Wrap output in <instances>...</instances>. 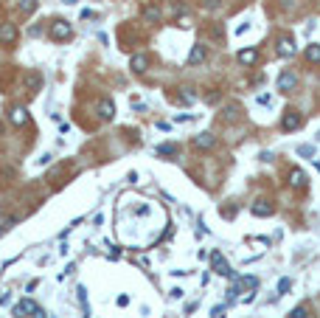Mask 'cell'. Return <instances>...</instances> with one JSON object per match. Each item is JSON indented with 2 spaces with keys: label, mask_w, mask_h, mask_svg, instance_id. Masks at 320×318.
Masks as SVG:
<instances>
[{
  "label": "cell",
  "mask_w": 320,
  "mask_h": 318,
  "mask_svg": "<svg viewBox=\"0 0 320 318\" xmlns=\"http://www.w3.org/2000/svg\"><path fill=\"white\" fill-rule=\"evenodd\" d=\"M143 17H146L149 23H160V17H163V12H160L158 6H143Z\"/></svg>",
  "instance_id": "cell-16"
},
{
  "label": "cell",
  "mask_w": 320,
  "mask_h": 318,
  "mask_svg": "<svg viewBox=\"0 0 320 318\" xmlns=\"http://www.w3.org/2000/svg\"><path fill=\"white\" fill-rule=\"evenodd\" d=\"M99 115H101L104 121H110V118L115 115V104L110 102V99H104V102L99 104Z\"/></svg>",
  "instance_id": "cell-14"
},
{
  "label": "cell",
  "mask_w": 320,
  "mask_h": 318,
  "mask_svg": "<svg viewBox=\"0 0 320 318\" xmlns=\"http://www.w3.org/2000/svg\"><path fill=\"white\" fill-rule=\"evenodd\" d=\"M300 121H303V118H300L298 110H286V113L281 115V130H286V133H289V130H298Z\"/></svg>",
  "instance_id": "cell-2"
},
{
  "label": "cell",
  "mask_w": 320,
  "mask_h": 318,
  "mask_svg": "<svg viewBox=\"0 0 320 318\" xmlns=\"http://www.w3.org/2000/svg\"><path fill=\"white\" fill-rule=\"evenodd\" d=\"M289 318H309V307L306 304H298L292 313H289Z\"/></svg>",
  "instance_id": "cell-20"
},
{
  "label": "cell",
  "mask_w": 320,
  "mask_h": 318,
  "mask_svg": "<svg viewBox=\"0 0 320 318\" xmlns=\"http://www.w3.org/2000/svg\"><path fill=\"white\" fill-rule=\"evenodd\" d=\"M211 265H214V271L219 273V276H230V265L228 262H225V256H222V253H219V250H214V253H211Z\"/></svg>",
  "instance_id": "cell-3"
},
{
  "label": "cell",
  "mask_w": 320,
  "mask_h": 318,
  "mask_svg": "<svg viewBox=\"0 0 320 318\" xmlns=\"http://www.w3.org/2000/svg\"><path fill=\"white\" fill-rule=\"evenodd\" d=\"M177 25H180V28H188V25H191V17H180V23Z\"/></svg>",
  "instance_id": "cell-28"
},
{
  "label": "cell",
  "mask_w": 320,
  "mask_h": 318,
  "mask_svg": "<svg viewBox=\"0 0 320 318\" xmlns=\"http://www.w3.org/2000/svg\"><path fill=\"white\" fill-rule=\"evenodd\" d=\"M180 99H183V102H194V91H188V88H183V93H180Z\"/></svg>",
  "instance_id": "cell-25"
},
{
  "label": "cell",
  "mask_w": 320,
  "mask_h": 318,
  "mask_svg": "<svg viewBox=\"0 0 320 318\" xmlns=\"http://www.w3.org/2000/svg\"><path fill=\"white\" fill-rule=\"evenodd\" d=\"M315 166H318V172H320V163H315Z\"/></svg>",
  "instance_id": "cell-33"
},
{
  "label": "cell",
  "mask_w": 320,
  "mask_h": 318,
  "mask_svg": "<svg viewBox=\"0 0 320 318\" xmlns=\"http://www.w3.org/2000/svg\"><path fill=\"white\" fill-rule=\"evenodd\" d=\"M146 65H149V57H146V54H135V57L129 59V68L135 70V73H143V70H146Z\"/></svg>",
  "instance_id": "cell-10"
},
{
  "label": "cell",
  "mask_w": 320,
  "mask_h": 318,
  "mask_svg": "<svg viewBox=\"0 0 320 318\" xmlns=\"http://www.w3.org/2000/svg\"><path fill=\"white\" fill-rule=\"evenodd\" d=\"M31 316H34V318H45V313H42L40 307H34V313H31Z\"/></svg>",
  "instance_id": "cell-31"
},
{
  "label": "cell",
  "mask_w": 320,
  "mask_h": 318,
  "mask_svg": "<svg viewBox=\"0 0 320 318\" xmlns=\"http://www.w3.org/2000/svg\"><path fill=\"white\" fill-rule=\"evenodd\" d=\"M20 12H23V14L37 12V0H20Z\"/></svg>",
  "instance_id": "cell-21"
},
{
  "label": "cell",
  "mask_w": 320,
  "mask_h": 318,
  "mask_svg": "<svg viewBox=\"0 0 320 318\" xmlns=\"http://www.w3.org/2000/svg\"><path fill=\"white\" fill-rule=\"evenodd\" d=\"M306 59H309V62H315V65L320 62V45H318V43H312V45L306 48Z\"/></svg>",
  "instance_id": "cell-18"
},
{
  "label": "cell",
  "mask_w": 320,
  "mask_h": 318,
  "mask_svg": "<svg viewBox=\"0 0 320 318\" xmlns=\"http://www.w3.org/2000/svg\"><path fill=\"white\" fill-rule=\"evenodd\" d=\"M225 118H228V121L239 118V107H233V104H230V107H225Z\"/></svg>",
  "instance_id": "cell-23"
},
{
  "label": "cell",
  "mask_w": 320,
  "mask_h": 318,
  "mask_svg": "<svg viewBox=\"0 0 320 318\" xmlns=\"http://www.w3.org/2000/svg\"><path fill=\"white\" fill-rule=\"evenodd\" d=\"M51 37L59 40V43H65V40L73 37V28H70L68 20H51Z\"/></svg>",
  "instance_id": "cell-1"
},
{
  "label": "cell",
  "mask_w": 320,
  "mask_h": 318,
  "mask_svg": "<svg viewBox=\"0 0 320 318\" xmlns=\"http://www.w3.org/2000/svg\"><path fill=\"white\" fill-rule=\"evenodd\" d=\"M214 144H217V138L211 136V133H200V136L194 138V147L197 149H214Z\"/></svg>",
  "instance_id": "cell-9"
},
{
  "label": "cell",
  "mask_w": 320,
  "mask_h": 318,
  "mask_svg": "<svg viewBox=\"0 0 320 318\" xmlns=\"http://www.w3.org/2000/svg\"><path fill=\"white\" fill-rule=\"evenodd\" d=\"M14 40H17V28H14V23H0V43L12 45Z\"/></svg>",
  "instance_id": "cell-5"
},
{
  "label": "cell",
  "mask_w": 320,
  "mask_h": 318,
  "mask_svg": "<svg viewBox=\"0 0 320 318\" xmlns=\"http://www.w3.org/2000/svg\"><path fill=\"white\" fill-rule=\"evenodd\" d=\"M34 301H31V298H25V301H20V304L14 307V316L17 318H25V316H31V313H34Z\"/></svg>",
  "instance_id": "cell-11"
},
{
  "label": "cell",
  "mask_w": 320,
  "mask_h": 318,
  "mask_svg": "<svg viewBox=\"0 0 320 318\" xmlns=\"http://www.w3.org/2000/svg\"><path fill=\"white\" fill-rule=\"evenodd\" d=\"M250 211H253L256 217H270V214L275 211V208H273L270 203H267V200H256V203L250 205Z\"/></svg>",
  "instance_id": "cell-7"
},
{
  "label": "cell",
  "mask_w": 320,
  "mask_h": 318,
  "mask_svg": "<svg viewBox=\"0 0 320 318\" xmlns=\"http://www.w3.org/2000/svg\"><path fill=\"white\" fill-rule=\"evenodd\" d=\"M9 118H12V124H25V121H28V113H25V107H12V110H9Z\"/></svg>",
  "instance_id": "cell-13"
},
{
  "label": "cell",
  "mask_w": 320,
  "mask_h": 318,
  "mask_svg": "<svg viewBox=\"0 0 320 318\" xmlns=\"http://www.w3.org/2000/svg\"><path fill=\"white\" fill-rule=\"evenodd\" d=\"M247 28H250V23H241L239 28H236V37H239V34H244V31H247Z\"/></svg>",
  "instance_id": "cell-29"
},
{
  "label": "cell",
  "mask_w": 320,
  "mask_h": 318,
  "mask_svg": "<svg viewBox=\"0 0 320 318\" xmlns=\"http://www.w3.org/2000/svg\"><path fill=\"white\" fill-rule=\"evenodd\" d=\"M259 59V51L256 48H244V51H239V62L241 65H253Z\"/></svg>",
  "instance_id": "cell-15"
},
{
  "label": "cell",
  "mask_w": 320,
  "mask_h": 318,
  "mask_svg": "<svg viewBox=\"0 0 320 318\" xmlns=\"http://www.w3.org/2000/svg\"><path fill=\"white\" fill-rule=\"evenodd\" d=\"M306 172H300V169H292L289 172V186L292 189H306Z\"/></svg>",
  "instance_id": "cell-6"
},
{
  "label": "cell",
  "mask_w": 320,
  "mask_h": 318,
  "mask_svg": "<svg viewBox=\"0 0 320 318\" xmlns=\"http://www.w3.org/2000/svg\"><path fill=\"white\" fill-rule=\"evenodd\" d=\"M158 152H160V155H177V152H180V147H177V144H160Z\"/></svg>",
  "instance_id": "cell-19"
},
{
  "label": "cell",
  "mask_w": 320,
  "mask_h": 318,
  "mask_svg": "<svg viewBox=\"0 0 320 318\" xmlns=\"http://www.w3.org/2000/svg\"><path fill=\"white\" fill-rule=\"evenodd\" d=\"M289 287H292V279H281V282H278V287H275V290H278V293L284 295L286 290H289Z\"/></svg>",
  "instance_id": "cell-24"
},
{
  "label": "cell",
  "mask_w": 320,
  "mask_h": 318,
  "mask_svg": "<svg viewBox=\"0 0 320 318\" xmlns=\"http://www.w3.org/2000/svg\"><path fill=\"white\" fill-rule=\"evenodd\" d=\"M65 3H76V0H65Z\"/></svg>",
  "instance_id": "cell-32"
},
{
  "label": "cell",
  "mask_w": 320,
  "mask_h": 318,
  "mask_svg": "<svg viewBox=\"0 0 320 318\" xmlns=\"http://www.w3.org/2000/svg\"><path fill=\"white\" fill-rule=\"evenodd\" d=\"M273 102V99H270V96H267V93H261V96H259V104H264V107H267V104Z\"/></svg>",
  "instance_id": "cell-27"
},
{
  "label": "cell",
  "mask_w": 320,
  "mask_h": 318,
  "mask_svg": "<svg viewBox=\"0 0 320 318\" xmlns=\"http://www.w3.org/2000/svg\"><path fill=\"white\" fill-rule=\"evenodd\" d=\"M205 57H208L205 45H194L191 54H188V62H191V65H200V62H205Z\"/></svg>",
  "instance_id": "cell-12"
},
{
  "label": "cell",
  "mask_w": 320,
  "mask_h": 318,
  "mask_svg": "<svg viewBox=\"0 0 320 318\" xmlns=\"http://www.w3.org/2000/svg\"><path fill=\"white\" fill-rule=\"evenodd\" d=\"M295 85H298V76L292 73V70H284V73L278 76V91L289 93V91H295Z\"/></svg>",
  "instance_id": "cell-4"
},
{
  "label": "cell",
  "mask_w": 320,
  "mask_h": 318,
  "mask_svg": "<svg viewBox=\"0 0 320 318\" xmlns=\"http://www.w3.org/2000/svg\"><path fill=\"white\" fill-rule=\"evenodd\" d=\"M298 155H303V158H315V147H312V144H300V147H298Z\"/></svg>",
  "instance_id": "cell-22"
},
{
  "label": "cell",
  "mask_w": 320,
  "mask_h": 318,
  "mask_svg": "<svg viewBox=\"0 0 320 318\" xmlns=\"http://www.w3.org/2000/svg\"><path fill=\"white\" fill-rule=\"evenodd\" d=\"M236 287H239V290H244V287H259V279H256V276H241V279H236Z\"/></svg>",
  "instance_id": "cell-17"
},
{
  "label": "cell",
  "mask_w": 320,
  "mask_h": 318,
  "mask_svg": "<svg viewBox=\"0 0 320 318\" xmlns=\"http://www.w3.org/2000/svg\"><path fill=\"white\" fill-rule=\"evenodd\" d=\"M115 301H118V307H126V304H129V295H118Z\"/></svg>",
  "instance_id": "cell-26"
},
{
  "label": "cell",
  "mask_w": 320,
  "mask_h": 318,
  "mask_svg": "<svg viewBox=\"0 0 320 318\" xmlns=\"http://www.w3.org/2000/svg\"><path fill=\"white\" fill-rule=\"evenodd\" d=\"M292 54H295V43H292V40H289V37H281V40H278V57H292Z\"/></svg>",
  "instance_id": "cell-8"
},
{
  "label": "cell",
  "mask_w": 320,
  "mask_h": 318,
  "mask_svg": "<svg viewBox=\"0 0 320 318\" xmlns=\"http://www.w3.org/2000/svg\"><path fill=\"white\" fill-rule=\"evenodd\" d=\"M222 313H225V307H217V310H214L211 316H214V318H222Z\"/></svg>",
  "instance_id": "cell-30"
}]
</instances>
